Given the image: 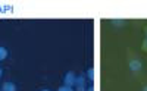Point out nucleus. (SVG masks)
<instances>
[{
  "label": "nucleus",
  "mask_w": 147,
  "mask_h": 91,
  "mask_svg": "<svg viewBox=\"0 0 147 91\" xmlns=\"http://www.w3.org/2000/svg\"><path fill=\"white\" fill-rule=\"evenodd\" d=\"M75 80H77V75L74 71H68L63 76V85H68V87H74L75 84Z\"/></svg>",
  "instance_id": "f03ea898"
},
{
  "label": "nucleus",
  "mask_w": 147,
  "mask_h": 91,
  "mask_svg": "<svg viewBox=\"0 0 147 91\" xmlns=\"http://www.w3.org/2000/svg\"><path fill=\"white\" fill-rule=\"evenodd\" d=\"M74 90H75V91H85V90H87V80H85L84 75L77 76L75 84H74Z\"/></svg>",
  "instance_id": "f257e3e1"
},
{
  "label": "nucleus",
  "mask_w": 147,
  "mask_h": 91,
  "mask_svg": "<svg viewBox=\"0 0 147 91\" xmlns=\"http://www.w3.org/2000/svg\"><path fill=\"white\" fill-rule=\"evenodd\" d=\"M85 91H94V87H87V90Z\"/></svg>",
  "instance_id": "1a4fd4ad"
},
{
  "label": "nucleus",
  "mask_w": 147,
  "mask_h": 91,
  "mask_svg": "<svg viewBox=\"0 0 147 91\" xmlns=\"http://www.w3.org/2000/svg\"><path fill=\"white\" fill-rule=\"evenodd\" d=\"M41 91H50V90H49V88H46V90H41Z\"/></svg>",
  "instance_id": "f8f14e48"
},
{
  "label": "nucleus",
  "mask_w": 147,
  "mask_h": 91,
  "mask_svg": "<svg viewBox=\"0 0 147 91\" xmlns=\"http://www.w3.org/2000/svg\"><path fill=\"white\" fill-rule=\"evenodd\" d=\"M6 57H7V50H6V47L0 46V62L5 60Z\"/></svg>",
  "instance_id": "39448f33"
},
{
  "label": "nucleus",
  "mask_w": 147,
  "mask_h": 91,
  "mask_svg": "<svg viewBox=\"0 0 147 91\" xmlns=\"http://www.w3.org/2000/svg\"><path fill=\"white\" fill-rule=\"evenodd\" d=\"M143 91H147V87H144V88H143Z\"/></svg>",
  "instance_id": "ddd939ff"
},
{
  "label": "nucleus",
  "mask_w": 147,
  "mask_h": 91,
  "mask_svg": "<svg viewBox=\"0 0 147 91\" xmlns=\"http://www.w3.org/2000/svg\"><path fill=\"white\" fill-rule=\"evenodd\" d=\"M57 91H75L74 90V87H68V85H62V87H59Z\"/></svg>",
  "instance_id": "0eeeda50"
},
{
  "label": "nucleus",
  "mask_w": 147,
  "mask_h": 91,
  "mask_svg": "<svg viewBox=\"0 0 147 91\" xmlns=\"http://www.w3.org/2000/svg\"><path fill=\"white\" fill-rule=\"evenodd\" d=\"M144 32H146V37H147V27L144 28Z\"/></svg>",
  "instance_id": "9b49d317"
},
{
  "label": "nucleus",
  "mask_w": 147,
  "mask_h": 91,
  "mask_svg": "<svg viewBox=\"0 0 147 91\" xmlns=\"http://www.w3.org/2000/svg\"><path fill=\"white\" fill-rule=\"evenodd\" d=\"M141 49L144 51H147V37H144V40H143V44H141Z\"/></svg>",
  "instance_id": "6e6552de"
},
{
  "label": "nucleus",
  "mask_w": 147,
  "mask_h": 91,
  "mask_svg": "<svg viewBox=\"0 0 147 91\" xmlns=\"http://www.w3.org/2000/svg\"><path fill=\"white\" fill-rule=\"evenodd\" d=\"M129 69L140 71V69H143V63L140 60H137V59H132V60H129Z\"/></svg>",
  "instance_id": "7ed1b4c3"
},
{
  "label": "nucleus",
  "mask_w": 147,
  "mask_h": 91,
  "mask_svg": "<svg viewBox=\"0 0 147 91\" xmlns=\"http://www.w3.org/2000/svg\"><path fill=\"white\" fill-rule=\"evenodd\" d=\"M2 75H3V69L0 68V78H2Z\"/></svg>",
  "instance_id": "9d476101"
},
{
  "label": "nucleus",
  "mask_w": 147,
  "mask_h": 91,
  "mask_svg": "<svg viewBox=\"0 0 147 91\" xmlns=\"http://www.w3.org/2000/svg\"><path fill=\"white\" fill-rule=\"evenodd\" d=\"M2 91H16V85L12 81H6L2 85Z\"/></svg>",
  "instance_id": "20e7f679"
},
{
  "label": "nucleus",
  "mask_w": 147,
  "mask_h": 91,
  "mask_svg": "<svg viewBox=\"0 0 147 91\" xmlns=\"http://www.w3.org/2000/svg\"><path fill=\"white\" fill-rule=\"evenodd\" d=\"M87 78H88L90 81H94V69L93 68L87 69Z\"/></svg>",
  "instance_id": "423d86ee"
}]
</instances>
